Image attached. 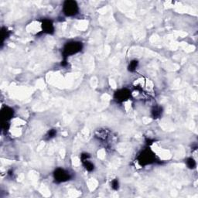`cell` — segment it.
Listing matches in <instances>:
<instances>
[{"instance_id":"obj_2","label":"cell","mask_w":198,"mask_h":198,"mask_svg":"<svg viewBox=\"0 0 198 198\" xmlns=\"http://www.w3.org/2000/svg\"><path fill=\"white\" fill-rule=\"evenodd\" d=\"M80 47H81V46H80L79 43H72L71 44H70V43H69V44H67V48H66V50H66L67 53H70V54H74V53H76L77 51H78V50H79Z\"/></svg>"},{"instance_id":"obj_3","label":"cell","mask_w":198,"mask_h":198,"mask_svg":"<svg viewBox=\"0 0 198 198\" xmlns=\"http://www.w3.org/2000/svg\"><path fill=\"white\" fill-rule=\"evenodd\" d=\"M55 177L58 179V180L63 181V180H66V179L68 177V175H67L66 173L64 172V170H58L57 171V173H55Z\"/></svg>"},{"instance_id":"obj_4","label":"cell","mask_w":198,"mask_h":198,"mask_svg":"<svg viewBox=\"0 0 198 198\" xmlns=\"http://www.w3.org/2000/svg\"><path fill=\"white\" fill-rule=\"evenodd\" d=\"M187 165H188V167H190V168H194L195 167H196V163H195V161L193 159H191V158H190V159H187Z\"/></svg>"},{"instance_id":"obj_1","label":"cell","mask_w":198,"mask_h":198,"mask_svg":"<svg viewBox=\"0 0 198 198\" xmlns=\"http://www.w3.org/2000/svg\"><path fill=\"white\" fill-rule=\"evenodd\" d=\"M64 9L65 14H67V16H72L76 13L78 7L74 2H66Z\"/></svg>"}]
</instances>
